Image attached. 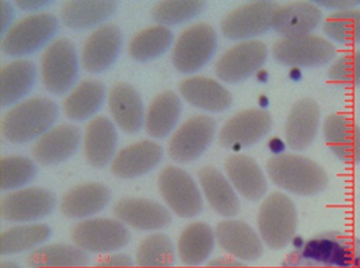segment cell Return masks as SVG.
<instances>
[{
  "mask_svg": "<svg viewBox=\"0 0 360 268\" xmlns=\"http://www.w3.org/2000/svg\"><path fill=\"white\" fill-rule=\"evenodd\" d=\"M164 159V149L154 140H139L116 152L111 173L120 180L142 177L157 168Z\"/></svg>",
  "mask_w": 360,
  "mask_h": 268,
  "instance_id": "20",
  "label": "cell"
},
{
  "mask_svg": "<svg viewBox=\"0 0 360 268\" xmlns=\"http://www.w3.org/2000/svg\"><path fill=\"white\" fill-rule=\"evenodd\" d=\"M205 268H251L247 266L245 262H240L235 257H229V256H221V257H214L211 262L207 263Z\"/></svg>",
  "mask_w": 360,
  "mask_h": 268,
  "instance_id": "45",
  "label": "cell"
},
{
  "mask_svg": "<svg viewBox=\"0 0 360 268\" xmlns=\"http://www.w3.org/2000/svg\"><path fill=\"white\" fill-rule=\"evenodd\" d=\"M217 123L210 115H195L185 120L167 143V155L177 163L197 161L214 139Z\"/></svg>",
  "mask_w": 360,
  "mask_h": 268,
  "instance_id": "11",
  "label": "cell"
},
{
  "mask_svg": "<svg viewBox=\"0 0 360 268\" xmlns=\"http://www.w3.org/2000/svg\"><path fill=\"white\" fill-rule=\"evenodd\" d=\"M327 39L342 45H360V8L332 13L323 25Z\"/></svg>",
  "mask_w": 360,
  "mask_h": 268,
  "instance_id": "39",
  "label": "cell"
},
{
  "mask_svg": "<svg viewBox=\"0 0 360 268\" xmlns=\"http://www.w3.org/2000/svg\"><path fill=\"white\" fill-rule=\"evenodd\" d=\"M176 247L165 234H151L145 237L135 253V268H174Z\"/></svg>",
  "mask_w": 360,
  "mask_h": 268,
  "instance_id": "38",
  "label": "cell"
},
{
  "mask_svg": "<svg viewBox=\"0 0 360 268\" xmlns=\"http://www.w3.org/2000/svg\"><path fill=\"white\" fill-rule=\"evenodd\" d=\"M217 49V33L210 23L186 27L173 45L172 62L180 73L192 74L205 67Z\"/></svg>",
  "mask_w": 360,
  "mask_h": 268,
  "instance_id": "8",
  "label": "cell"
},
{
  "mask_svg": "<svg viewBox=\"0 0 360 268\" xmlns=\"http://www.w3.org/2000/svg\"><path fill=\"white\" fill-rule=\"evenodd\" d=\"M328 79L340 86H360V49L336 58L328 70Z\"/></svg>",
  "mask_w": 360,
  "mask_h": 268,
  "instance_id": "42",
  "label": "cell"
},
{
  "mask_svg": "<svg viewBox=\"0 0 360 268\" xmlns=\"http://www.w3.org/2000/svg\"><path fill=\"white\" fill-rule=\"evenodd\" d=\"M91 268H135V263L127 253H111Z\"/></svg>",
  "mask_w": 360,
  "mask_h": 268,
  "instance_id": "43",
  "label": "cell"
},
{
  "mask_svg": "<svg viewBox=\"0 0 360 268\" xmlns=\"http://www.w3.org/2000/svg\"><path fill=\"white\" fill-rule=\"evenodd\" d=\"M57 205L56 196L45 187L32 186L7 193L0 200V216L8 222H33L48 217Z\"/></svg>",
  "mask_w": 360,
  "mask_h": 268,
  "instance_id": "15",
  "label": "cell"
},
{
  "mask_svg": "<svg viewBox=\"0 0 360 268\" xmlns=\"http://www.w3.org/2000/svg\"><path fill=\"white\" fill-rule=\"evenodd\" d=\"M271 182L279 189L301 197L323 193L329 184L327 171L311 158L298 154H278L266 163Z\"/></svg>",
  "mask_w": 360,
  "mask_h": 268,
  "instance_id": "3",
  "label": "cell"
},
{
  "mask_svg": "<svg viewBox=\"0 0 360 268\" xmlns=\"http://www.w3.org/2000/svg\"><path fill=\"white\" fill-rule=\"evenodd\" d=\"M320 105L311 98L295 101L285 123V142L293 151L309 149L320 128Z\"/></svg>",
  "mask_w": 360,
  "mask_h": 268,
  "instance_id": "21",
  "label": "cell"
},
{
  "mask_svg": "<svg viewBox=\"0 0 360 268\" xmlns=\"http://www.w3.org/2000/svg\"><path fill=\"white\" fill-rule=\"evenodd\" d=\"M278 3L270 0L248 1L232 11L221 20V34L231 41H250L273 29V18Z\"/></svg>",
  "mask_w": 360,
  "mask_h": 268,
  "instance_id": "12",
  "label": "cell"
},
{
  "mask_svg": "<svg viewBox=\"0 0 360 268\" xmlns=\"http://www.w3.org/2000/svg\"><path fill=\"white\" fill-rule=\"evenodd\" d=\"M329 150L344 163H360V126L347 114H330L323 123Z\"/></svg>",
  "mask_w": 360,
  "mask_h": 268,
  "instance_id": "22",
  "label": "cell"
},
{
  "mask_svg": "<svg viewBox=\"0 0 360 268\" xmlns=\"http://www.w3.org/2000/svg\"><path fill=\"white\" fill-rule=\"evenodd\" d=\"M179 92L186 102L208 112H223L232 104L229 89L211 77H188L181 81Z\"/></svg>",
  "mask_w": 360,
  "mask_h": 268,
  "instance_id": "29",
  "label": "cell"
},
{
  "mask_svg": "<svg viewBox=\"0 0 360 268\" xmlns=\"http://www.w3.org/2000/svg\"><path fill=\"white\" fill-rule=\"evenodd\" d=\"M201 193L213 210L221 217L233 218L240 212V200L236 190L214 166H204L198 170Z\"/></svg>",
  "mask_w": 360,
  "mask_h": 268,
  "instance_id": "28",
  "label": "cell"
},
{
  "mask_svg": "<svg viewBox=\"0 0 360 268\" xmlns=\"http://www.w3.org/2000/svg\"><path fill=\"white\" fill-rule=\"evenodd\" d=\"M174 35L169 27L151 26L135 34L129 43V55L136 62H148L170 49Z\"/></svg>",
  "mask_w": 360,
  "mask_h": 268,
  "instance_id": "37",
  "label": "cell"
},
{
  "mask_svg": "<svg viewBox=\"0 0 360 268\" xmlns=\"http://www.w3.org/2000/svg\"><path fill=\"white\" fill-rule=\"evenodd\" d=\"M258 234L264 247L282 251L295 240L298 213L293 200L281 192L263 199L257 216Z\"/></svg>",
  "mask_w": 360,
  "mask_h": 268,
  "instance_id": "4",
  "label": "cell"
},
{
  "mask_svg": "<svg viewBox=\"0 0 360 268\" xmlns=\"http://www.w3.org/2000/svg\"><path fill=\"white\" fill-rule=\"evenodd\" d=\"M50 236L51 229L46 224H23L11 227L0 235V253L1 256H11L33 251L46 243Z\"/></svg>",
  "mask_w": 360,
  "mask_h": 268,
  "instance_id": "36",
  "label": "cell"
},
{
  "mask_svg": "<svg viewBox=\"0 0 360 268\" xmlns=\"http://www.w3.org/2000/svg\"><path fill=\"white\" fill-rule=\"evenodd\" d=\"M15 6L20 11H26V13H42L41 10H44L45 7H49L50 1L48 0H18L15 1Z\"/></svg>",
  "mask_w": 360,
  "mask_h": 268,
  "instance_id": "46",
  "label": "cell"
},
{
  "mask_svg": "<svg viewBox=\"0 0 360 268\" xmlns=\"http://www.w3.org/2000/svg\"><path fill=\"white\" fill-rule=\"evenodd\" d=\"M115 218L136 231H160L172 224L170 210L160 202L142 197H124L115 202Z\"/></svg>",
  "mask_w": 360,
  "mask_h": 268,
  "instance_id": "19",
  "label": "cell"
},
{
  "mask_svg": "<svg viewBox=\"0 0 360 268\" xmlns=\"http://www.w3.org/2000/svg\"><path fill=\"white\" fill-rule=\"evenodd\" d=\"M226 175L238 194L247 201H261L267 193V180L258 162L246 154H233L224 162Z\"/></svg>",
  "mask_w": 360,
  "mask_h": 268,
  "instance_id": "23",
  "label": "cell"
},
{
  "mask_svg": "<svg viewBox=\"0 0 360 268\" xmlns=\"http://www.w3.org/2000/svg\"><path fill=\"white\" fill-rule=\"evenodd\" d=\"M323 22V10L313 1H292L279 6L273 18V30L282 38L311 35Z\"/></svg>",
  "mask_w": 360,
  "mask_h": 268,
  "instance_id": "25",
  "label": "cell"
},
{
  "mask_svg": "<svg viewBox=\"0 0 360 268\" xmlns=\"http://www.w3.org/2000/svg\"><path fill=\"white\" fill-rule=\"evenodd\" d=\"M111 201V190L100 182H84L69 189L60 200L66 218L86 220L100 213Z\"/></svg>",
  "mask_w": 360,
  "mask_h": 268,
  "instance_id": "26",
  "label": "cell"
},
{
  "mask_svg": "<svg viewBox=\"0 0 360 268\" xmlns=\"http://www.w3.org/2000/svg\"><path fill=\"white\" fill-rule=\"evenodd\" d=\"M273 118L261 108H248L231 116L221 126L217 140L229 150L251 147L271 131Z\"/></svg>",
  "mask_w": 360,
  "mask_h": 268,
  "instance_id": "14",
  "label": "cell"
},
{
  "mask_svg": "<svg viewBox=\"0 0 360 268\" xmlns=\"http://www.w3.org/2000/svg\"><path fill=\"white\" fill-rule=\"evenodd\" d=\"M313 3L316 6H319L320 8L330 10L333 13L343 11V10H348V8H355L356 6L360 4V1H355V0H317V1H313Z\"/></svg>",
  "mask_w": 360,
  "mask_h": 268,
  "instance_id": "44",
  "label": "cell"
},
{
  "mask_svg": "<svg viewBox=\"0 0 360 268\" xmlns=\"http://www.w3.org/2000/svg\"><path fill=\"white\" fill-rule=\"evenodd\" d=\"M181 112L182 102L176 92L165 91L157 95L146 109V133L154 139H164L176 128Z\"/></svg>",
  "mask_w": 360,
  "mask_h": 268,
  "instance_id": "35",
  "label": "cell"
},
{
  "mask_svg": "<svg viewBox=\"0 0 360 268\" xmlns=\"http://www.w3.org/2000/svg\"><path fill=\"white\" fill-rule=\"evenodd\" d=\"M37 81V67L33 61L18 58L0 70V105H15L30 93Z\"/></svg>",
  "mask_w": 360,
  "mask_h": 268,
  "instance_id": "32",
  "label": "cell"
},
{
  "mask_svg": "<svg viewBox=\"0 0 360 268\" xmlns=\"http://www.w3.org/2000/svg\"><path fill=\"white\" fill-rule=\"evenodd\" d=\"M214 236L220 248L240 262L252 263L262 257V239L246 221L226 218L216 225Z\"/></svg>",
  "mask_w": 360,
  "mask_h": 268,
  "instance_id": "17",
  "label": "cell"
},
{
  "mask_svg": "<svg viewBox=\"0 0 360 268\" xmlns=\"http://www.w3.org/2000/svg\"><path fill=\"white\" fill-rule=\"evenodd\" d=\"M0 268H22L18 263L13 262V260H3L0 263Z\"/></svg>",
  "mask_w": 360,
  "mask_h": 268,
  "instance_id": "48",
  "label": "cell"
},
{
  "mask_svg": "<svg viewBox=\"0 0 360 268\" xmlns=\"http://www.w3.org/2000/svg\"><path fill=\"white\" fill-rule=\"evenodd\" d=\"M60 109L54 100L46 96H34L13 105L1 118L3 138L14 145L37 140L58 118Z\"/></svg>",
  "mask_w": 360,
  "mask_h": 268,
  "instance_id": "2",
  "label": "cell"
},
{
  "mask_svg": "<svg viewBox=\"0 0 360 268\" xmlns=\"http://www.w3.org/2000/svg\"><path fill=\"white\" fill-rule=\"evenodd\" d=\"M25 263L27 268H88L91 259L75 244L53 243L29 252Z\"/></svg>",
  "mask_w": 360,
  "mask_h": 268,
  "instance_id": "34",
  "label": "cell"
},
{
  "mask_svg": "<svg viewBox=\"0 0 360 268\" xmlns=\"http://www.w3.org/2000/svg\"><path fill=\"white\" fill-rule=\"evenodd\" d=\"M75 246L86 253H115L127 247L131 234L117 218L92 217L82 220L70 229Z\"/></svg>",
  "mask_w": 360,
  "mask_h": 268,
  "instance_id": "7",
  "label": "cell"
},
{
  "mask_svg": "<svg viewBox=\"0 0 360 268\" xmlns=\"http://www.w3.org/2000/svg\"><path fill=\"white\" fill-rule=\"evenodd\" d=\"M216 244L214 229L204 221H195L184 228L179 237L177 252L181 263L188 268L205 264Z\"/></svg>",
  "mask_w": 360,
  "mask_h": 268,
  "instance_id": "31",
  "label": "cell"
},
{
  "mask_svg": "<svg viewBox=\"0 0 360 268\" xmlns=\"http://www.w3.org/2000/svg\"><path fill=\"white\" fill-rule=\"evenodd\" d=\"M82 135L75 124H58L34 142V161L42 166H56L72 158L80 147Z\"/></svg>",
  "mask_w": 360,
  "mask_h": 268,
  "instance_id": "18",
  "label": "cell"
},
{
  "mask_svg": "<svg viewBox=\"0 0 360 268\" xmlns=\"http://www.w3.org/2000/svg\"><path fill=\"white\" fill-rule=\"evenodd\" d=\"M108 109L115 124L126 134H136L145 127V104L131 84L117 83L111 88Z\"/></svg>",
  "mask_w": 360,
  "mask_h": 268,
  "instance_id": "24",
  "label": "cell"
},
{
  "mask_svg": "<svg viewBox=\"0 0 360 268\" xmlns=\"http://www.w3.org/2000/svg\"><path fill=\"white\" fill-rule=\"evenodd\" d=\"M0 8H1V36H3L11 27L10 23L14 18V6L8 0H1Z\"/></svg>",
  "mask_w": 360,
  "mask_h": 268,
  "instance_id": "47",
  "label": "cell"
},
{
  "mask_svg": "<svg viewBox=\"0 0 360 268\" xmlns=\"http://www.w3.org/2000/svg\"><path fill=\"white\" fill-rule=\"evenodd\" d=\"M105 100V86L94 79L82 80L63 101V111L72 121H85L95 116Z\"/></svg>",
  "mask_w": 360,
  "mask_h": 268,
  "instance_id": "33",
  "label": "cell"
},
{
  "mask_svg": "<svg viewBox=\"0 0 360 268\" xmlns=\"http://www.w3.org/2000/svg\"><path fill=\"white\" fill-rule=\"evenodd\" d=\"M286 268H360V239L342 231L314 235L281 263Z\"/></svg>",
  "mask_w": 360,
  "mask_h": 268,
  "instance_id": "1",
  "label": "cell"
},
{
  "mask_svg": "<svg viewBox=\"0 0 360 268\" xmlns=\"http://www.w3.org/2000/svg\"><path fill=\"white\" fill-rule=\"evenodd\" d=\"M273 58L285 67H320L330 64L336 46L324 36L305 35L297 38H281L271 48Z\"/></svg>",
  "mask_w": 360,
  "mask_h": 268,
  "instance_id": "9",
  "label": "cell"
},
{
  "mask_svg": "<svg viewBox=\"0 0 360 268\" xmlns=\"http://www.w3.org/2000/svg\"><path fill=\"white\" fill-rule=\"evenodd\" d=\"M281 268H286V267H281Z\"/></svg>",
  "mask_w": 360,
  "mask_h": 268,
  "instance_id": "49",
  "label": "cell"
},
{
  "mask_svg": "<svg viewBox=\"0 0 360 268\" xmlns=\"http://www.w3.org/2000/svg\"><path fill=\"white\" fill-rule=\"evenodd\" d=\"M39 74L44 88L56 96L68 95L79 76V55L68 38L50 42L39 61Z\"/></svg>",
  "mask_w": 360,
  "mask_h": 268,
  "instance_id": "6",
  "label": "cell"
},
{
  "mask_svg": "<svg viewBox=\"0 0 360 268\" xmlns=\"http://www.w3.org/2000/svg\"><path fill=\"white\" fill-rule=\"evenodd\" d=\"M269 55L267 45L259 39H250L231 46L216 62L214 72L220 81L239 84L255 74Z\"/></svg>",
  "mask_w": 360,
  "mask_h": 268,
  "instance_id": "13",
  "label": "cell"
},
{
  "mask_svg": "<svg viewBox=\"0 0 360 268\" xmlns=\"http://www.w3.org/2000/svg\"><path fill=\"white\" fill-rule=\"evenodd\" d=\"M117 6L115 0H69L60 8V20L70 30L98 29L114 15Z\"/></svg>",
  "mask_w": 360,
  "mask_h": 268,
  "instance_id": "30",
  "label": "cell"
},
{
  "mask_svg": "<svg viewBox=\"0 0 360 268\" xmlns=\"http://www.w3.org/2000/svg\"><path fill=\"white\" fill-rule=\"evenodd\" d=\"M205 7L202 0H164L153 7L151 17L160 26H179L198 17Z\"/></svg>",
  "mask_w": 360,
  "mask_h": 268,
  "instance_id": "40",
  "label": "cell"
},
{
  "mask_svg": "<svg viewBox=\"0 0 360 268\" xmlns=\"http://www.w3.org/2000/svg\"><path fill=\"white\" fill-rule=\"evenodd\" d=\"M117 133L115 123L105 116L92 119L82 134V150L88 165L101 168L112 162L116 155Z\"/></svg>",
  "mask_w": 360,
  "mask_h": 268,
  "instance_id": "27",
  "label": "cell"
},
{
  "mask_svg": "<svg viewBox=\"0 0 360 268\" xmlns=\"http://www.w3.org/2000/svg\"><path fill=\"white\" fill-rule=\"evenodd\" d=\"M58 32V18L42 11L20 18L1 36V51L8 57H26L48 45Z\"/></svg>",
  "mask_w": 360,
  "mask_h": 268,
  "instance_id": "5",
  "label": "cell"
},
{
  "mask_svg": "<svg viewBox=\"0 0 360 268\" xmlns=\"http://www.w3.org/2000/svg\"><path fill=\"white\" fill-rule=\"evenodd\" d=\"M123 34L115 23H104L88 35L80 62L86 73L100 74L114 65L122 51Z\"/></svg>",
  "mask_w": 360,
  "mask_h": 268,
  "instance_id": "16",
  "label": "cell"
},
{
  "mask_svg": "<svg viewBox=\"0 0 360 268\" xmlns=\"http://www.w3.org/2000/svg\"><path fill=\"white\" fill-rule=\"evenodd\" d=\"M35 162L27 156L10 155L0 161V189L1 192L23 189L37 177Z\"/></svg>",
  "mask_w": 360,
  "mask_h": 268,
  "instance_id": "41",
  "label": "cell"
},
{
  "mask_svg": "<svg viewBox=\"0 0 360 268\" xmlns=\"http://www.w3.org/2000/svg\"><path fill=\"white\" fill-rule=\"evenodd\" d=\"M158 190L166 206L181 218H193L202 212L204 200L192 175L179 166H166L158 175Z\"/></svg>",
  "mask_w": 360,
  "mask_h": 268,
  "instance_id": "10",
  "label": "cell"
}]
</instances>
